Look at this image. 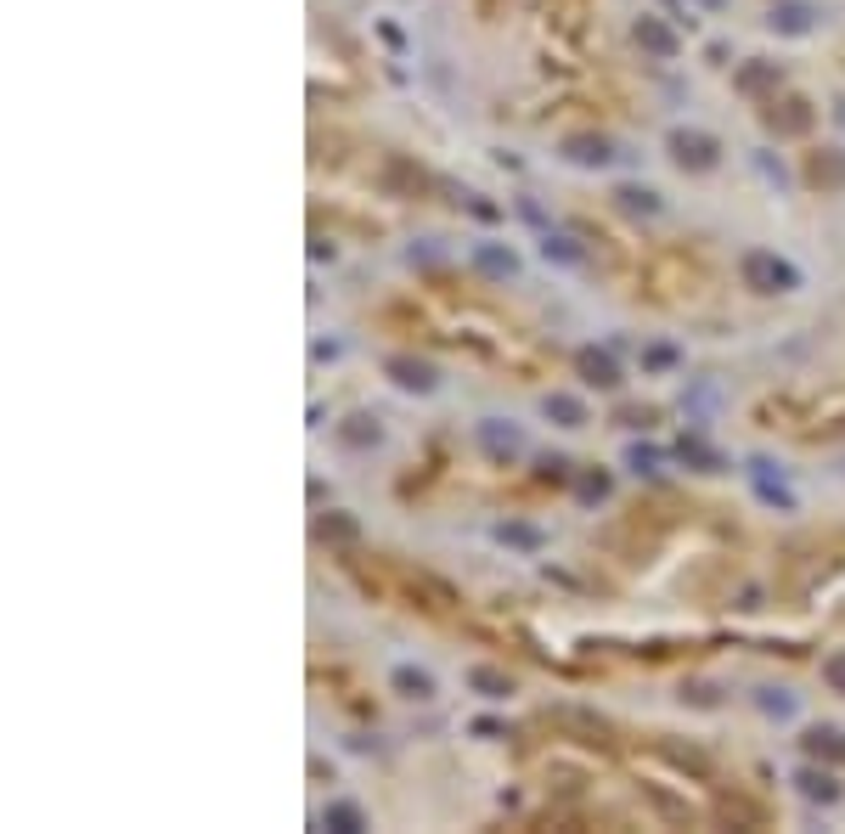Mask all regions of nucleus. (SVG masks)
Segmentation results:
<instances>
[{
    "label": "nucleus",
    "instance_id": "obj_7",
    "mask_svg": "<svg viewBox=\"0 0 845 834\" xmlns=\"http://www.w3.org/2000/svg\"><path fill=\"white\" fill-rule=\"evenodd\" d=\"M322 823H327V829H339V834H355V829H361V812L339 800V806H327V818H322Z\"/></svg>",
    "mask_w": 845,
    "mask_h": 834
},
{
    "label": "nucleus",
    "instance_id": "obj_2",
    "mask_svg": "<svg viewBox=\"0 0 845 834\" xmlns=\"http://www.w3.org/2000/svg\"><path fill=\"white\" fill-rule=\"evenodd\" d=\"M671 147H677V159H682V164H699V170L715 164V141H710V136H687V130H677Z\"/></svg>",
    "mask_w": 845,
    "mask_h": 834
},
{
    "label": "nucleus",
    "instance_id": "obj_15",
    "mask_svg": "<svg viewBox=\"0 0 845 834\" xmlns=\"http://www.w3.org/2000/svg\"><path fill=\"white\" fill-rule=\"evenodd\" d=\"M479 266H485V271H496V276H507V271H514V254H502V248H479Z\"/></svg>",
    "mask_w": 845,
    "mask_h": 834
},
{
    "label": "nucleus",
    "instance_id": "obj_5",
    "mask_svg": "<svg viewBox=\"0 0 845 834\" xmlns=\"http://www.w3.org/2000/svg\"><path fill=\"white\" fill-rule=\"evenodd\" d=\"M795 784H801V795H811V800H834V795H840V784H834L829 772H801Z\"/></svg>",
    "mask_w": 845,
    "mask_h": 834
},
{
    "label": "nucleus",
    "instance_id": "obj_6",
    "mask_svg": "<svg viewBox=\"0 0 845 834\" xmlns=\"http://www.w3.org/2000/svg\"><path fill=\"white\" fill-rule=\"evenodd\" d=\"M479 440H485V446H491L496 457H502V451H519V429H502V423H485Z\"/></svg>",
    "mask_w": 845,
    "mask_h": 834
},
{
    "label": "nucleus",
    "instance_id": "obj_1",
    "mask_svg": "<svg viewBox=\"0 0 845 834\" xmlns=\"http://www.w3.org/2000/svg\"><path fill=\"white\" fill-rule=\"evenodd\" d=\"M744 282L761 288V294H789L801 276H795V266H783L773 254H744Z\"/></svg>",
    "mask_w": 845,
    "mask_h": 834
},
{
    "label": "nucleus",
    "instance_id": "obj_17",
    "mask_svg": "<svg viewBox=\"0 0 845 834\" xmlns=\"http://www.w3.org/2000/svg\"><path fill=\"white\" fill-rule=\"evenodd\" d=\"M620 198H626V208H654V192H637V187H626Z\"/></svg>",
    "mask_w": 845,
    "mask_h": 834
},
{
    "label": "nucleus",
    "instance_id": "obj_9",
    "mask_svg": "<svg viewBox=\"0 0 845 834\" xmlns=\"http://www.w3.org/2000/svg\"><path fill=\"white\" fill-rule=\"evenodd\" d=\"M547 417H558V423H581V401L575 395H547Z\"/></svg>",
    "mask_w": 845,
    "mask_h": 834
},
{
    "label": "nucleus",
    "instance_id": "obj_16",
    "mask_svg": "<svg viewBox=\"0 0 845 834\" xmlns=\"http://www.w3.org/2000/svg\"><path fill=\"white\" fill-rule=\"evenodd\" d=\"M823 676H829V688H840V693H845V655H834V660L823 665Z\"/></svg>",
    "mask_w": 845,
    "mask_h": 834
},
{
    "label": "nucleus",
    "instance_id": "obj_13",
    "mask_svg": "<svg viewBox=\"0 0 845 834\" xmlns=\"http://www.w3.org/2000/svg\"><path fill=\"white\" fill-rule=\"evenodd\" d=\"M395 373H400V383L406 389H428L434 378H428V367H418V361H395Z\"/></svg>",
    "mask_w": 845,
    "mask_h": 834
},
{
    "label": "nucleus",
    "instance_id": "obj_12",
    "mask_svg": "<svg viewBox=\"0 0 845 834\" xmlns=\"http://www.w3.org/2000/svg\"><path fill=\"white\" fill-rule=\"evenodd\" d=\"M637 40H643L648 51H671V34H665L654 17H643V23H637Z\"/></svg>",
    "mask_w": 845,
    "mask_h": 834
},
{
    "label": "nucleus",
    "instance_id": "obj_11",
    "mask_svg": "<svg viewBox=\"0 0 845 834\" xmlns=\"http://www.w3.org/2000/svg\"><path fill=\"white\" fill-rule=\"evenodd\" d=\"M570 159H581V164H609L614 152H609V141H575V147H570Z\"/></svg>",
    "mask_w": 845,
    "mask_h": 834
},
{
    "label": "nucleus",
    "instance_id": "obj_10",
    "mask_svg": "<svg viewBox=\"0 0 845 834\" xmlns=\"http://www.w3.org/2000/svg\"><path fill=\"white\" fill-rule=\"evenodd\" d=\"M581 373L592 378V383H614V361H609V355H592V350H586V355H581Z\"/></svg>",
    "mask_w": 845,
    "mask_h": 834
},
{
    "label": "nucleus",
    "instance_id": "obj_14",
    "mask_svg": "<svg viewBox=\"0 0 845 834\" xmlns=\"http://www.w3.org/2000/svg\"><path fill=\"white\" fill-rule=\"evenodd\" d=\"M474 688H485V693H491V699H502V693L514 688V683H507L502 671H474Z\"/></svg>",
    "mask_w": 845,
    "mask_h": 834
},
{
    "label": "nucleus",
    "instance_id": "obj_3",
    "mask_svg": "<svg viewBox=\"0 0 845 834\" xmlns=\"http://www.w3.org/2000/svg\"><path fill=\"white\" fill-rule=\"evenodd\" d=\"M773 29H783V34H806V29H811V12L801 6V0H789V6L773 12Z\"/></svg>",
    "mask_w": 845,
    "mask_h": 834
},
{
    "label": "nucleus",
    "instance_id": "obj_4",
    "mask_svg": "<svg viewBox=\"0 0 845 834\" xmlns=\"http://www.w3.org/2000/svg\"><path fill=\"white\" fill-rule=\"evenodd\" d=\"M806 750H811V755H829V761H840V755H845V739L834 733V727H811V733H806Z\"/></svg>",
    "mask_w": 845,
    "mask_h": 834
},
{
    "label": "nucleus",
    "instance_id": "obj_8",
    "mask_svg": "<svg viewBox=\"0 0 845 834\" xmlns=\"http://www.w3.org/2000/svg\"><path fill=\"white\" fill-rule=\"evenodd\" d=\"M395 688H400V693H412V699H428V688H434V683H428L423 671H412V665H400V671H395Z\"/></svg>",
    "mask_w": 845,
    "mask_h": 834
}]
</instances>
